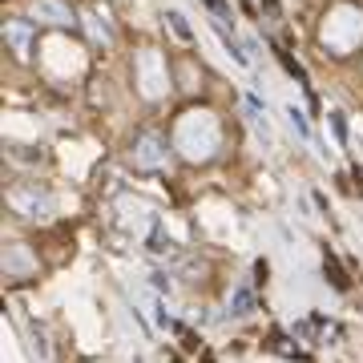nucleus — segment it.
Returning a JSON list of instances; mask_svg holds the SVG:
<instances>
[{
  "instance_id": "obj_1",
  "label": "nucleus",
  "mask_w": 363,
  "mask_h": 363,
  "mask_svg": "<svg viewBox=\"0 0 363 363\" xmlns=\"http://www.w3.org/2000/svg\"><path fill=\"white\" fill-rule=\"evenodd\" d=\"M214 145H218V125H214V117L210 113H186L178 125V150L190 162H206L214 154Z\"/></svg>"
},
{
  "instance_id": "obj_2",
  "label": "nucleus",
  "mask_w": 363,
  "mask_h": 363,
  "mask_svg": "<svg viewBox=\"0 0 363 363\" xmlns=\"http://www.w3.org/2000/svg\"><path fill=\"white\" fill-rule=\"evenodd\" d=\"M9 206L16 210V214H25V218H52V198L49 190H40L37 182H28V186H13L9 190Z\"/></svg>"
},
{
  "instance_id": "obj_3",
  "label": "nucleus",
  "mask_w": 363,
  "mask_h": 363,
  "mask_svg": "<svg viewBox=\"0 0 363 363\" xmlns=\"http://www.w3.org/2000/svg\"><path fill=\"white\" fill-rule=\"evenodd\" d=\"M133 162L142 169H157L162 162H166V145H162V138L157 133H145L142 142H138V150H133Z\"/></svg>"
},
{
  "instance_id": "obj_4",
  "label": "nucleus",
  "mask_w": 363,
  "mask_h": 363,
  "mask_svg": "<svg viewBox=\"0 0 363 363\" xmlns=\"http://www.w3.org/2000/svg\"><path fill=\"white\" fill-rule=\"evenodd\" d=\"M33 267H37V262L28 259L25 247H9V250H4V271H9V274H28Z\"/></svg>"
},
{
  "instance_id": "obj_5",
  "label": "nucleus",
  "mask_w": 363,
  "mask_h": 363,
  "mask_svg": "<svg viewBox=\"0 0 363 363\" xmlns=\"http://www.w3.org/2000/svg\"><path fill=\"white\" fill-rule=\"evenodd\" d=\"M33 13L45 16L49 25H69V21H73V16H69V9H65V4H57V0H40Z\"/></svg>"
},
{
  "instance_id": "obj_6",
  "label": "nucleus",
  "mask_w": 363,
  "mask_h": 363,
  "mask_svg": "<svg viewBox=\"0 0 363 363\" xmlns=\"http://www.w3.org/2000/svg\"><path fill=\"white\" fill-rule=\"evenodd\" d=\"M230 311L234 315H250L255 311V295H250V286H238V291L230 295Z\"/></svg>"
},
{
  "instance_id": "obj_7",
  "label": "nucleus",
  "mask_w": 363,
  "mask_h": 363,
  "mask_svg": "<svg viewBox=\"0 0 363 363\" xmlns=\"http://www.w3.org/2000/svg\"><path fill=\"white\" fill-rule=\"evenodd\" d=\"M9 40H13L16 52H25L28 49V25H21V21H16V25H9Z\"/></svg>"
},
{
  "instance_id": "obj_8",
  "label": "nucleus",
  "mask_w": 363,
  "mask_h": 363,
  "mask_svg": "<svg viewBox=\"0 0 363 363\" xmlns=\"http://www.w3.org/2000/svg\"><path fill=\"white\" fill-rule=\"evenodd\" d=\"M150 250H154V255H162V250H169V238H162V226H154V238H150Z\"/></svg>"
}]
</instances>
